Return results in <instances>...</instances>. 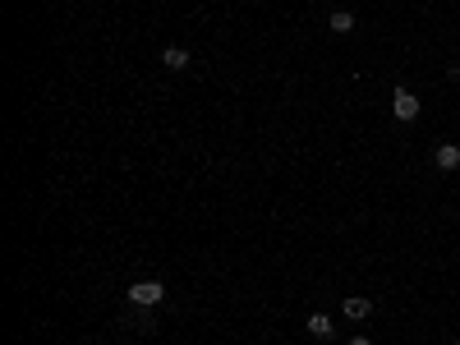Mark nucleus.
I'll return each mask as SVG.
<instances>
[{
    "instance_id": "5",
    "label": "nucleus",
    "mask_w": 460,
    "mask_h": 345,
    "mask_svg": "<svg viewBox=\"0 0 460 345\" xmlns=\"http://www.w3.org/2000/svg\"><path fill=\"white\" fill-rule=\"evenodd\" d=\"M327 28H331V33H341V37L355 33V14H350V9H336V14L327 18Z\"/></svg>"
},
{
    "instance_id": "6",
    "label": "nucleus",
    "mask_w": 460,
    "mask_h": 345,
    "mask_svg": "<svg viewBox=\"0 0 460 345\" xmlns=\"http://www.w3.org/2000/svg\"><path fill=\"white\" fill-rule=\"evenodd\" d=\"M368 313H373V304H368L364 294H350L346 299V318H368Z\"/></svg>"
},
{
    "instance_id": "3",
    "label": "nucleus",
    "mask_w": 460,
    "mask_h": 345,
    "mask_svg": "<svg viewBox=\"0 0 460 345\" xmlns=\"http://www.w3.org/2000/svg\"><path fill=\"white\" fill-rule=\"evenodd\" d=\"M433 166H437V171H456V166H460V147L456 143H442L433 152Z\"/></svg>"
},
{
    "instance_id": "1",
    "label": "nucleus",
    "mask_w": 460,
    "mask_h": 345,
    "mask_svg": "<svg viewBox=\"0 0 460 345\" xmlns=\"http://www.w3.org/2000/svg\"><path fill=\"white\" fill-rule=\"evenodd\" d=\"M161 299H166V285H161V281H139V285H129V304H134V309H156Z\"/></svg>"
},
{
    "instance_id": "2",
    "label": "nucleus",
    "mask_w": 460,
    "mask_h": 345,
    "mask_svg": "<svg viewBox=\"0 0 460 345\" xmlns=\"http://www.w3.org/2000/svg\"><path fill=\"white\" fill-rule=\"evenodd\" d=\"M391 111H396V120H419V97L410 92V87H396V97H391Z\"/></svg>"
},
{
    "instance_id": "9",
    "label": "nucleus",
    "mask_w": 460,
    "mask_h": 345,
    "mask_svg": "<svg viewBox=\"0 0 460 345\" xmlns=\"http://www.w3.org/2000/svg\"><path fill=\"white\" fill-rule=\"evenodd\" d=\"M456 345H460V341H456Z\"/></svg>"
},
{
    "instance_id": "4",
    "label": "nucleus",
    "mask_w": 460,
    "mask_h": 345,
    "mask_svg": "<svg viewBox=\"0 0 460 345\" xmlns=\"http://www.w3.org/2000/svg\"><path fill=\"white\" fill-rule=\"evenodd\" d=\"M161 65L180 74V69H189V51H184V46H166V51H161Z\"/></svg>"
},
{
    "instance_id": "8",
    "label": "nucleus",
    "mask_w": 460,
    "mask_h": 345,
    "mask_svg": "<svg viewBox=\"0 0 460 345\" xmlns=\"http://www.w3.org/2000/svg\"><path fill=\"white\" fill-rule=\"evenodd\" d=\"M346 345H373V341H368V336H355V341H346Z\"/></svg>"
},
{
    "instance_id": "7",
    "label": "nucleus",
    "mask_w": 460,
    "mask_h": 345,
    "mask_svg": "<svg viewBox=\"0 0 460 345\" xmlns=\"http://www.w3.org/2000/svg\"><path fill=\"white\" fill-rule=\"evenodd\" d=\"M309 336H318V341H327V336H331L327 313H313V318H309Z\"/></svg>"
}]
</instances>
